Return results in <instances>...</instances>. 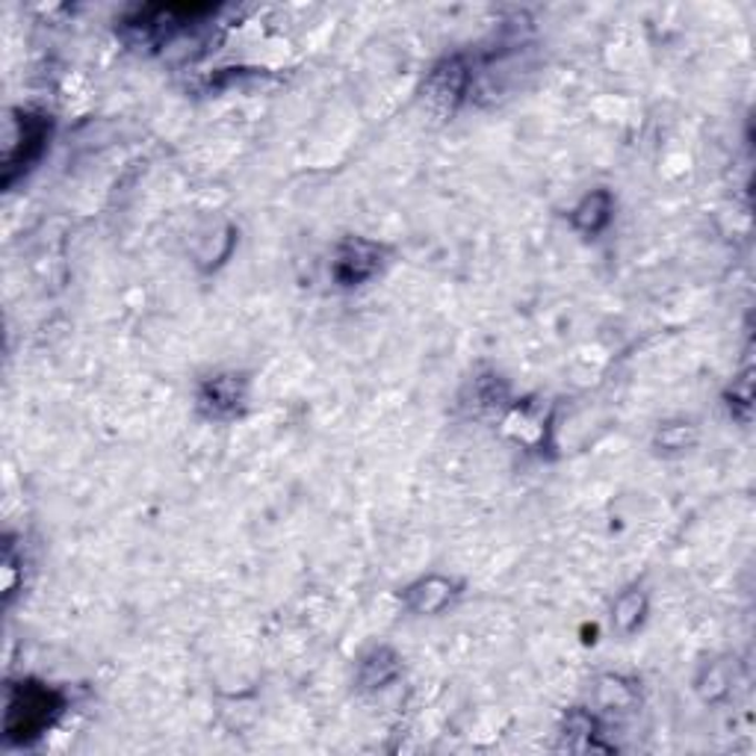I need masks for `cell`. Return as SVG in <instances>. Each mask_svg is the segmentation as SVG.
Returning a JSON list of instances; mask_svg holds the SVG:
<instances>
[{
  "label": "cell",
  "instance_id": "cell-6",
  "mask_svg": "<svg viewBox=\"0 0 756 756\" xmlns=\"http://www.w3.org/2000/svg\"><path fill=\"white\" fill-rule=\"evenodd\" d=\"M456 582L431 573V576L413 582L411 589L405 591V606L417 612V615H438V612H443L449 606V600L456 597Z\"/></svg>",
  "mask_w": 756,
  "mask_h": 756
},
{
  "label": "cell",
  "instance_id": "cell-5",
  "mask_svg": "<svg viewBox=\"0 0 756 756\" xmlns=\"http://www.w3.org/2000/svg\"><path fill=\"white\" fill-rule=\"evenodd\" d=\"M467 86H470V69L461 57H449L431 71L429 80H426V98L435 110H456L458 101L467 95Z\"/></svg>",
  "mask_w": 756,
  "mask_h": 756
},
{
  "label": "cell",
  "instance_id": "cell-4",
  "mask_svg": "<svg viewBox=\"0 0 756 756\" xmlns=\"http://www.w3.org/2000/svg\"><path fill=\"white\" fill-rule=\"evenodd\" d=\"M248 381L239 372H219L198 387V411L211 420H231L246 408Z\"/></svg>",
  "mask_w": 756,
  "mask_h": 756
},
{
  "label": "cell",
  "instance_id": "cell-1",
  "mask_svg": "<svg viewBox=\"0 0 756 756\" xmlns=\"http://www.w3.org/2000/svg\"><path fill=\"white\" fill-rule=\"evenodd\" d=\"M62 695L57 688L33 683V680H21V683H9L7 686V715H3V733L9 742L27 745V742L39 739L57 718H60Z\"/></svg>",
  "mask_w": 756,
  "mask_h": 756
},
{
  "label": "cell",
  "instance_id": "cell-9",
  "mask_svg": "<svg viewBox=\"0 0 756 756\" xmlns=\"http://www.w3.org/2000/svg\"><path fill=\"white\" fill-rule=\"evenodd\" d=\"M644 615H647V597H644V591H624L621 597L615 600V606H612V624L621 630V633H635L638 626H642Z\"/></svg>",
  "mask_w": 756,
  "mask_h": 756
},
{
  "label": "cell",
  "instance_id": "cell-11",
  "mask_svg": "<svg viewBox=\"0 0 756 756\" xmlns=\"http://www.w3.org/2000/svg\"><path fill=\"white\" fill-rule=\"evenodd\" d=\"M597 701L603 709H630L635 704V692L621 677H603L597 683Z\"/></svg>",
  "mask_w": 756,
  "mask_h": 756
},
{
  "label": "cell",
  "instance_id": "cell-3",
  "mask_svg": "<svg viewBox=\"0 0 756 756\" xmlns=\"http://www.w3.org/2000/svg\"><path fill=\"white\" fill-rule=\"evenodd\" d=\"M385 252L381 246L370 243V239L349 237L344 239L335 252V260H331V275L340 287H361V284L372 282L381 269V260Z\"/></svg>",
  "mask_w": 756,
  "mask_h": 756
},
{
  "label": "cell",
  "instance_id": "cell-2",
  "mask_svg": "<svg viewBox=\"0 0 756 756\" xmlns=\"http://www.w3.org/2000/svg\"><path fill=\"white\" fill-rule=\"evenodd\" d=\"M51 136V119L30 110H18L9 119L7 149H3V184L12 186L16 175L27 172L42 157L44 142Z\"/></svg>",
  "mask_w": 756,
  "mask_h": 756
},
{
  "label": "cell",
  "instance_id": "cell-7",
  "mask_svg": "<svg viewBox=\"0 0 756 756\" xmlns=\"http://www.w3.org/2000/svg\"><path fill=\"white\" fill-rule=\"evenodd\" d=\"M612 213H615V202H612V195H609L606 190H594V193L585 195V198L573 207L571 222H573V228L594 237V234H600V231L606 228L609 222H612Z\"/></svg>",
  "mask_w": 756,
  "mask_h": 756
},
{
  "label": "cell",
  "instance_id": "cell-8",
  "mask_svg": "<svg viewBox=\"0 0 756 756\" xmlns=\"http://www.w3.org/2000/svg\"><path fill=\"white\" fill-rule=\"evenodd\" d=\"M399 677V656L387 647H376L364 656L361 671H358V683L364 688H385Z\"/></svg>",
  "mask_w": 756,
  "mask_h": 756
},
{
  "label": "cell",
  "instance_id": "cell-10",
  "mask_svg": "<svg viewBox=\"0 0 756 756\" xmlns=\"http://www.w3.org/2000/svg\"><path fill=\"white\" fill-rule=\"evenodd\" d=\"M697 440V431L692 422H665L656 431V449L665 456H680Z\"/></svg>",
  "mask_w": 756,
  "mask_h": 756
}]
</instances>
